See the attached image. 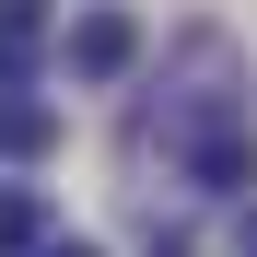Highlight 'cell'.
<instances>
[{"instance_id": "obj_2", "label": "cell", "mask_w": 257, "mask_h": 257, "mask_svg": "<svg viewBox=\"0 0 257 257\" xmlns=\"http://www.w3.org/2000/svg\"><path fill=\"white\" fill-rule=\"evenodd\" d=\"M59 59H70V82H117L128 59H141V24H128V12H82Z\"/></svg>"}, {"instance_id": "obj_5", "label": "cell", "mask_w": 257, "mask_h": 257, "mask_svg": "<svg viewBox=\"0 0 257 257\" xmlns=\"http://www.w3.org/2000/svg\"><path fill=\"white\" fill-rule=\"evenodd\" d=\"M234 257H257V210H234Z\"/></svg>"}, {"instance_id": "obj_7", "label": "cell", "mask_w": 257, "mask_h": 257, "mask_svg": "<svg viewBox=\"0 0 257 257\" xmlns=\"http://www.w3.org/2000/svg\"><path fill=\"white\" fill-rule=\"evenodd\" d=\"M152 257H187V245H176V234H152Z\"/></svg>"}, {"instance_id": "obj_3", "label": "cell", "mask_w": 257, "mask_h": 257, "mask_svg": "<svg viewBox=\"0 0 257 257\" xmlns=\"http://www.w3.org/2000/svg\"><path fill=\"white\" fill-rule=\"evenodd\" d=\"M47 152H59V105H24L0 82V164H47Z\"/></svg>"}, {"instance_id": "obj_4", "label": "cell", "mask_w": 257, "mask_h": 257, "mask_svg": "<svg viewBox=\"0 0 257 257\" xmlns=\"http://www.w3.org/2000/svg\"><path fill=\"white\" fill-rule=\"evenodd\" d=\"M47 245V199L35 187H0V257H35Z\"/></svg>"}, {"instance_id": "obj_1", "label": "cell", "mask_w": 257, "mask_h": 257, "mask_svg": "<svg viewBox=\"0 0 257 257\" xmlns=\"http://www.w3.org/2000/svg\"><path fill=\"white\" fill-rule=\"evenodd\" d=\"M164 176H187L199 199L257 187V117H245V59L234 35H187L176 47V94H164Z\"/></svg>"}, {"instance_id": "obj_6", "label": "cell", "mask_w": 257, "mask_h": 257, "mask_svg": "<svg viewBox=\"0 0 257 257\" xmlns=\"http://www.w3.org/2000/svg\"><path fill=\"white\" fill-rule=\"evenodd\" d=\"M35 257H105V245H82V234H70V245H35Z\"/></svg>"}]
</instances>
